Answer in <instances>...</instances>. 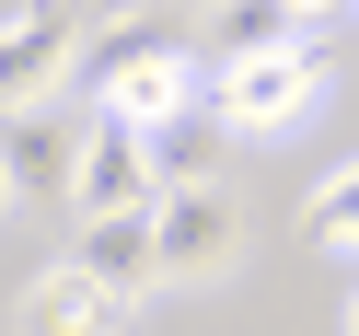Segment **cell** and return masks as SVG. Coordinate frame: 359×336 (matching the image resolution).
<instances>
[{"instance_id": "obj_1", "label": "cell", "mask_w": 359, "mask_h": 336, "mask_svg": "<svg viewBox=\"0 0 359 336\" xmlns=\"http://www.w3.org/2000/svg\"><path fill=\"white\" fill-rule=\"evenodd\" d=\"M81 93H93V116H186L197 105V58L174 24H140V12H116V24H93V47H81Z\"/></svg>"}, {"instance_id": "obj_2", "label": "cell", "mask_w": 359, "mask_h": 336, "mask_svg": "<svg viewBox=\"0 0 359 336\" xmlns=\"http://www.w3.org/2000/svg\"><path fill=\"white\" fill-rule=\"evenodd\" d=\"M81 47H93V35H81L58 0H12V12H0V105H12V116L58 105V81H81Z\"/></svg>"}, {"instance_id": "obj_3", "label": "cell", "mask_w": 359, "mask_h": 336, "mask_svg": "<svg viewBox=\"0 0 359 336\" xmlns=\"http://www.w3.org/2000/svg\"><path fill=\"white\" fill-rule=\"evenodd\" d=\"M209 105L243 128V140H278L290 116H313L325 105V47H290V58H243V70L209 81Z\"/></svg>"}, {"instance_id": "obj_4", "label": "cell", "mask_w": 359, "mask_h": 336, "mask_svg": "<svg viewBox=\"0 0 359 336\" xmlns=\"http://www.w3.org/2000/svg\"><path fill=\"white\" fill-rule=\"evenodd\" d=\"M81 151H93V116H58V105L0 116V174H12V197H58V209H70L81 197Z\"/></svg>"}, {"instance_id": "obj_5", "label": "cell", "mask_w": 359, "mask_h": 336, "mask_svg": "<svg viewBox=\"0 0 359 336\" xmlns=\"http://www.w3.org/2000/svg\"><path fill=\"white\" fill-rule=\"evenodd\" d=\"M70 267L140 313L151 290H163V220H151V209H104V220H81V232H70Z\"/></svg>"}, {"instance_id": "obj_6", "label": "cell", "mask_w": 359, "mask_h": 336, "mask_svg": "<svg viewBox=\"0 0 359 336\" xmlns=\"http://www.w3.org/2000/svg\"><path fill=\"white\" fill-rule=\"evenodd\" d=\"M163 278H232L243 267V209H232V186H186V197H163Z\"/></svg>"}, {"instance_id": "obj_7", "label": "cell", "mask_w": 359, "mask_h": 336, "mask_svg": "<svg viewBox=\"0 0 359 336\" xmlns=\"http://www.w3.org/2000/svg\"><path fill=\"white\" fill-rule=\"evenodd\" d=\"M12 336H128V302L93 290L70 255H58V267H35V278L12 290Z\"/></svg>"}, {"instance_id": "obj_8", "label": "cell", "mask_w": 359, "mask_h": 336, "mask_svg": "<svg viewBox=\"0 0 359 336\" xmlns=\"http://www.w3.org/2000/svg\"><path fill=\"white\" fill-rule=\"evenodd\" d=\"M81 220L104 209H163V186H151V128L140 116H93V151H81Z\"/></svg>"}, {"instance_id": "obj_9", "label": "cell", "mask_w": 359, "mask_h": 336, "mask_svg": "<svg viewBox=\"0 0 359 336\" xmlns=\"http://www.w3.org/2000/svg\"><path fill=\"white\" fill-rule=\"evenodd\" d=\"M220 163H232V116H220L209 93H197L186 116H163V128H151V186H163V197L220 186Z\"/></svg>"}, {"instance_id": "obj_10", "label": "cell", "mask_w": 359, "mask_h": 336, "mask_svg": "<svg viewBox=\"0 0 359 336\" xmlns=\"http://www.w3.org/2000/svg\"><path fill=\"white\" fill-rule=\"evenodd\" d=\"M290 47H313V12H302V0H232V12H220V70L290 58Z\"/></svg>"}, {"instance_id": "obj_11", "label": "cell", "mask_w": 359, "mask_h": 336, "mask_svg": "<svg viewBox=\"0 0 359 336\" xmlns=\"http://www.w3.org/2000/svg\"><path fill=\"white\" fill-rule=\"evenodd\" d=\"M302 232L325 243V255H359V151L336 174H313V197H302Z\"/></svg>"}, {"instance_id": "obj_12", "label": "cell", "mask_w": 359, "mask_h": 336, "mask_svg": "<svg viewBox=\"0 0 359 336\" xmlns=\"http://www.w3.org/2000/svg\"><path fill=\"white\" fill-rule=\"evenodd\" d=\"M0 209H24V197H12V174H0Z\"/></svg>"}, {"instance_id": "obj_13", "label": "cell", "mask_w": 359, "mask_h": 336, "mask_svg": "<svg viewBox=\"0 0 359 336\" xmlns=\"http://www.w3.org/2000/svg\"><path fill=\"white\" fill-rule=\"evenodd\" d=\"M348 336H359V290H348Z\"/></svg>"}, {"instance_id": "obj_14", "label": "cell", "mask_w": 359, "mask_h": 336, "mask_svg": "<svg viewBox=\"0 0 359 336\" xmlns=\"http://www.w3.org/2000/svg\"><path fill=\"white\" fill-rule=\"evenodd\" d=\"M197 12H232V0H197Z\"/></svg>"}, {"instance_id": "obj_15", "label": "cell", "mask_w": 359, "mask_h": 336, "mask_svg": "<svg viewBox=\"0 0 359 336\" xmlns=\"http://www.w3.org/2000/svg\"><path fill=\"white\" fill-rule=\"evenodd\" d=\"M348 24H359V0H348Z\"/></svg>"}]
</instances>
